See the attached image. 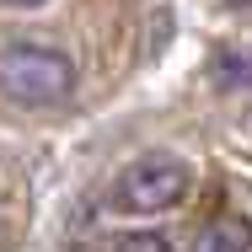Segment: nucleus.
<instances>
[{
	"label": "nucleus",
	"instance_id": "nucleus-1",
	"mask_svg": "<svg viewBox=\"0 0 252 252\" xmlns=\"http://www.w3.org/2000/svg\"><path fill=\"white\" fill-rule=\"evenodd\" d=\"M0 92L22 107H54L75 92V64L38 38H0Z\"/></svg>",
	"mask_w": 252,
	"mask_h": 252
},
{
	"label": "nucleus",
	"instance_id": "nucleus-2",
	"mask_svg": "<svg viewBox=\"0 0 252 252\" xmlns=\"http://www.w3.org/2000/svg\"><path fill=\"white\" fill-rule=\"evenodd\" d=\"M188 183H193V172H188L183 156L151 151V156H140V161H129V166L118 172L113 209H124V215H161V209L183 204Z\"/></svg>",
	"mask_w": 252,
	"mask_h": 252
},
{
	"label": "nucleus",
	"instance_id": "nucleus-3",
	"mask_svg": "<svg viewBox=\"0 0 252 252\" xmlns=\"http://www.w3.org/2000/svg\"><path fill=\"white\" fill-rule=\"evenodd\" d=\"M188 252H252V220H242V215H215L193 236Z\"/></svg>",
	"mask_w": 252,
	"mask_h": 252
},
{
	"label": "nucleus",
	"instance_id": "nucleus-4",
	"mask_svg": "<svg viewBox=\"0 0 252 252\" xmlns=\"http://www.w3.org/2000/svg\"><path fill=\"white\" fill-rule=\"evenodd\" d=\"M118 252H172V242H166V236H156V231H134V236H124V242H118Z\"/></svg>",
	"mask_w": 252,
	"mask_h": 252
},
{
	"label": "nucleus",
	"instance_id": "nucleus-5",
	"mask_svg": "<svg viewBox=\"0 0 252 252\" xmlns=\"http://www.w3.org/2000/svg\"><path fill=\"white\" fill-rule=\"evenodd\" d=\"M5 5H43V0H5Z\"/></svg>",
	"mask_w": 252,
	"mask_h": 252
}]
</instances>
